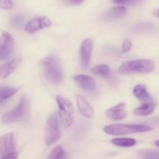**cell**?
Listing matches in <instances>:
<instances>
[{"mask_svg": "<svg viewBox=\"0 0 159 159\" xmlns=\"http://www.w3.org/2000/svg\"><path fill=\"white\" fill-rule=\"evenodd\" d=\"M44 74L48 80L53 84H60L62 81V71L57 56L49 55L41 61Z\"/></svg>", "mask_w": 159, "mask_h": 159, "instance_id": "1", "label": "cell"}, {"mask_svg": "<svg viewBox=\"0 0 159 159\" xmlns=\"http://www.w3.org/2000/svg\"><path fill=\"white\" fill-rule=\"evenodd\" d=\"M155 70V64L149 59L127 61L120 66L118 72L121 74L129 73H151Z\"/></svg>", "mask_w": 159, "mask_h": 159, "instance_id": "2", "label": "cell"}, {"mask_svg": "<svg viewBox=\"0 0 159 159\" xmlns=\"http://www.w3.org/2000/svg\"><path fill=\"white\" fill-rule=\"evenodd\" d=\"M152 127L142 124H111L104 127V131L110 135H126L152 131Z\"/></svg>", "mask_w": 159, "mask_h": 159, "instance_id": "3", "label": "cell"}, {"mask_svg": "<svg viewBox=\"0 0 159 159\" xmlns=\"http://www.w3.org/2000/svg\"><path fill=\"white\" fill-rule=\"evenodd\" d=\"M61 137L60 122L57 113H53L48 118L45 127V144L51 146L58 141Z\"/></svg>", "mask_w": 159, "mask_h": 159, "instance_id": "4", "label": "cell"}, {"mask_svg": "<svg viewBox=\"0 0 159 159\" xmlns=\"http://www.w3.org/2000/svg\"><path fill=\"white\" fill-rule=\"evenodd\" d=\"M56 101L57 102L59 109V118L62 125L68 128L72 125L74 122L75 111L72 103L70 100L57 96L56 97Z\"/></svg>", "mask_w": 159, "mask_h": 159, "instance_id": "5", "label": "cell"}, {"mask_svg": "<svg viewBox=\"0 0 159 159\" xmlns=\"http://www.w3.org/2000/svg\"><path fill=\"white\" fill-rule=\"evenodd\" d=\"M26 110V99L25 97H23L16 107L12 110L6 112L3 114L2 121L4 124H10V123L16 122L20 120L24 116Z\"/></svg>", "mask_w": 159, "mask_h": 159, "instance_id": "6", "label": "cell"}, {"mask_svg": "<svg viewBox=\"0 0 159 159\" xmlns=\"http://www.w3.org/2000/svg\"><path fill=\"white\" fill-rule=\"evenodd\" d=\"M14 39L8 32H2L0 40V59L6 60L10 56L13 50Z\"/></svg>", "mask_w": 159, "mask_h": 159, "instance_id": "7", "label": "cell"}, {"mask_svg": "<svg viewBox=\"0 0 159 159\" xmlns=\"http://www.w3.org/2000/svg\"><path fill=\"white\" fill-rule=\"evenodd\" d=\"M51 20L46 16H37L31 19L25 26V31L29 34H34L37 31L51 26Z\"/></svg>", "mask_w": 159, "mask_h": 159, "instance_id": "8", "label": "cell"}, {"mask_svg": "<svg viewBox=\"0 0 159 159\" xmlns=\"http://www.w3.org/2000/svg\"><path fill=\"white\" fill-rule=\"evenodd\" d=\"M93 41L90 38H87L82 41L80 47V55L81 65L84 70H86L89 68L92 57V52H93Z\"/></svg>", "mask_w": 159, "mask_h": 159, "instance_id": "9", "label": "cell"}, {"mask_svg": "<svg viewBox=\"0 0 159 159\" xmlns=\"http://www.w3.org/2000/svg\"><path fill=\"white\" fill-rule=\"evenodd\" d=\"M16 140L13 133H7L0 138V155L2 157L15 152Z\"/></svg>", "mask_w": 159, "mask_h": 159, "instance_id": "10", "label": "cell"}, {"mask_svg": "<svg viewBox=\"0 0 159 159\" xmlns=\"http://www.w3.org/2000/svg\"><path fill=\"white\" fill-rule=\"evenodd\" d=\"M74 80L82 89L88 93H94L96 90V84L93 78L87 75H77Z\"/></svg>", "mask_w": 159, "mask_h": 159, "instance_id": "11", "label": "cell"}, {"mask_svg": "<svg viewBox=\"0 0 159 159\" xmlns=\"http://www.w3.org/2000/svg\"><path fill=\"white\" fill-rule=\"evenodd\" d=\"M106 115L113 120L118 121L125 119L127 116V109L124 102H120L114 107L108 109L106 111Z\"/></svg>", "mask_w": 159, "mask_h": 159, "instance_id": "12", "label": "cell"}, {"mask_svg": "<svg viewBox=\"0 0 159 159\" xmlns=\"http://www.w3.org/2000/svg\"><path fill=\"white\" fill-rule=\"evenodd\" d=\"M76 102H77L79 111L80 112L82 116L89 118V119H92V118L94 117V109L83 96H82L81 95H77V96H76Z\"/></svg>", "mask_w": 159, "mask_h": 159, "instance_id": "13", "label": "cell"}, {"mask_svg": "<svg viewBox=\"0 0 159 159\" xmlns=\"http://www.w3.org/2000/svg\"><path fill=\"white\" fill-rule=\"evenodd\" d=\"M21 58H17L12 59L10 61L7 62V63L4 64L2 65L1 68H0V79H7L12 72L16 70L20 63L21 62Z\"/></svg>", "mask_w": 159, "mask_h": 159, "instance_id": "14", "label": "cell"}, {"mask_svg": "<svg viewBox=\"0 0 159 159\" xmlns=\"http://www.w3.org/2000/svg\"><path fill=\"white\" fill-rule=\"evenodd\" d=\"M133 93L135 97L139 99L140 101H143V102H145L153 101L152 96L147 91L146 87L143 85H135L133 89Z\"/></svg>", "mask_w": 159, "mask_h": 159, "instance_id": "15", "label": "cell"}, {"mask_svg": "<svg viewBox=\"0 0 159 159\" xmlns=\"http://www.w3.org/2000/svg\"><path fill=\"white\" fill-rule=\"evenodd\" d=\"M157 104L155 102L152 101V102H144L143 105L140 106L139 107L136 108L134 111L135 115L137 116H148V115L152 114L155 110L156 109Z\"/></svg>", "mask_w": 159, "mask_h": 159, "instance_id": "16", "label": "cell"}, {"mask_svg": "<svg viewBox=\"0 0 159 159\" xmlns=\"http://www.w3.org/2000/svg\"><path fill=\"white\" fill-rule=\"evenodd\" d=\"M127 14V9L123 6H115L111 8L107 13V19L110 20H117L124 17Z\"/></svg>", "mask_w": 159, "mask_h": 159, "instance_id": "17", "label": "cell"}, {"mask_svg": "<svg viewBox=\"0 0 159 159\" xmlns=\"http://www.w3.org/2000/svg\"><path fill=\"white\" fill-rule=\"evenodd\" d=\"M18 91V89L15 87L5 86L0 89V102H3L16 94Z\"/></svg>", "mask_w": 159, "mask_h": 159, "instance_id": "18", "label": "cell"}, {"mask_svg": "<svg viewBox=\"0 0 159 159\" xmlns=\"http://www.w3.org/2000/svg\"><path fill=\"white\" fill-rule=\"evenodd\" d=\"M112 144L114 145L119 146L122 148H130L134 147L136 144V141L133 138H116L112 140Z\"/></svg>", "mask_w": 159, "mask_h": 159, "instance_id": "19", "label": "cell"}, {"mask_svg": "<svg viewBox=\"0 0 159 159\" xmlns=\"http://www.w3.org/2000/svg\"><path fill=\"white\" fill-rule=\"evenodd\" d=\"M67 155L65 151L60 145L54 147L48 155V159H66Z\"/></svg>", "mask_w": 159, "mask_h": 159, "instance_id": "20", "label": "cell"}, {"mask_svg": "<svg viewBox=\"0 0 159 159\" xmlns=\"http://www.w3.org/2000/svg\"><path fill=\"white\" fill-rule=\"evenodd\" d=\"M91 71L96 75L102 76V77H107L110 74V67L107 65H96L92 68Z\"/></svg>", "mask_w": 159, "mask_h": 159, "instance_id": "21", "label": "cell"}, {"mask_svg": "<svg viewBox=\"0 0 159 159\" xmlns=\"http://www.w3.org/2000/svg\"><path fill=\"white\" fill-rule=\"evenodd\" d=\"M11 26L14 28H20L23 24V17L20 15H15L11 18Z\"/></svg>", "mask_w": 159, "mask_h": 159, "instance_id": "22", "label": "cell"}, {"mask_svg": "<svg viewBox=\"0 0 159 159\" xmlns=\"http://www.w3.org/2000/svg\"><path fill=\"white\" fill-rule=\"evenodd\" d=\"M142 155L146 159H159V151H144Z\"/></svg>", "mask_w": 159, "mask_h": 159, "instance_id": "23", "label": "cell"}, {"mask_svg": "<svg viewBox=\"0 0 159 159\" xmlns=\"http://www.w3.org/2000/svg\"><path fill=\"white\" fill-rule=\"evenodd\" d=\"M0 7L5 10H9L14 7V1L13 0H1Z\"/></svg>", "mask_w": 159, "mask_h": 159, "instance_id": "24", "label": "cell"}, {"mask_svg": "<svg viewBox=\"0 0 159 159\" xmlns=\"http://www.w3.org/2000/svg\"><path fill=\"white\" fill-rule=\"evenodd\" d=\"M131 48H132L131 41L129 40H127V39H126V40H124V42H123V43H122L121 51H122L123 54H126V53L129 52V51H130Z\"/></svg>", "mask_w": 159, "mask_h": 159, "instance_id": "25", "label": "cell"}, {"mask_svg": "<svg viewBox=\"0 0 159 159\" xmlns=\"http://www.w3.org/2000/svg\"><path fill=\"white\" fill-rule=\"evenodd\" d=\"M113 2L118 5H124V4H130V3L138 2L141 0H113Z\"/></svg>", "mask_w": 159, "mask_h": 159, "instance_id": "26", "label": "cell"}, {"mask_svg": "<svg viewBox=\"0 0 159 159\" xmlns=\"http://www.w3.org/2000/svg\"><path fill=\"white\" fill-rule=\"evenodd\" d=\"M17 158H18V152L15 151V152H11V153L2 157L1 159H17Z\"/></svg>", "mask_w": 159, "mask_h": 159, "instance_id": "27", "label": "cell"}, {"mask_svg": "<svg viewBox=\"0 0 159 159\" xmlns=\"http://www.w3.org/2000/svg\"><path fill=\"white\" fill-rule=\"evenodd\" d=\"M84 1H85V0H72L73 2L75 3V4H78V5L81 4V3L83 2Z\"/></svg>", "mask_w": 159, "mask_h": 159, "instance_id": "28", "label": "cell"}, {"mask_svg": "<svg viewBox=\"0 0 159 159\" xmlns=\"http://www.w3.org/2000/svg\"><path fill=\"white\" fill-rule=\"evenodd\" d=\"M154 14H155V16H157L159 19V8L155 9V11H154Z\"/></svg>", "mask_w": 159, "mask_h": 159, "instance_id": "29", "label": "cell"}, {"mask_svg": "<svg viewBox=\"0 0 159 159\" xmlns=\"http://www.w3.org/2000/svg\"><path fill=\"white\" fill-rule=\"evenodd\" d=\"M155 145L157 146V147H158V148H159V140H158V141H155Z\"/></svg>", "mask_w": 159, "mask_h": 159, "instance_id": "30", "label": "cell"}]
</instances>
